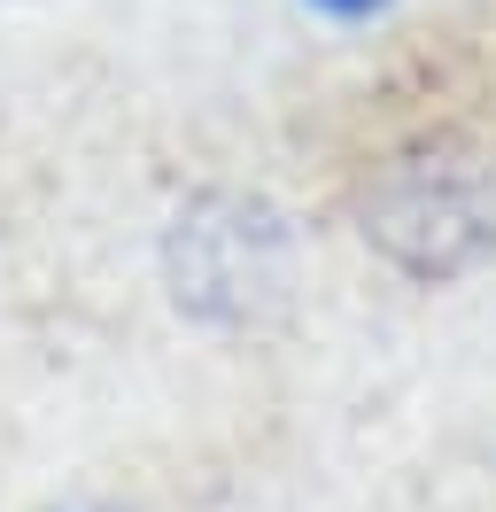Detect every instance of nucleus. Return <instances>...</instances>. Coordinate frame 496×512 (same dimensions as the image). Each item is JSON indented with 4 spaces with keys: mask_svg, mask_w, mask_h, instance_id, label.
Returning a JSON list of instances; mask_svg holds the SVG:
<instances>
[{
    "mask_svg": "<svg viewBox=\"0 0 496 512\" xmlns=\"http://www.w3.org/2000/svg\"><path fill=\"white\" fill-rule=\"evenodd\" d=\"M365 241L411 280H458L496 249V187L458 140L396 148L357 194Z\"/></svg>",
    "mask_w": 496,
    "mask_h": 512,
    "instance_id": "f257e3e1",
    "label": "nucleus"
},
{
    "mask_svg": "<svg viewBox=\"0 0 496 512\" xmlns=\"http://www.w3.org/2000/svg\"><path fill=\"white\" fill-rule=\"evenodd\" d=\"M163 280L202 326L264 319L287 295V218L264 194H194L163 233Z\"/></svg>",
    "mask_w": 496,
    "mask_h": 512,
    "instance_id": "f03ea898",
    "label": "nucleus"
},
{
    "mask_svg": "<svg viewBox=\"0 0 496 512\" xmlns=\"http://www.w3.org/2000/svg\"><path fill=\"white\" fill-rule=\"evenodd\" d=\"M303 8H318V16H334V24H357V16H372V8H388V0H303Z\"/></svg>",
    "mask_w": 496,
    "mask_h": 512,
    "instance_id": "7ed1b4c3",
    "label": "nucleus"
},
{
    "mask_svg": "<svg viewBox=\"0 0 496 512\" xmlns=\"http://www.w3.org/2000/svg\"><path fill=\"white\" fill-rule=\"evenodd\" d=\"M55 512H109V505H55Z\"/></svg>",
    "mask_w": 496,
    "mask_h": 512,
    "instance_id": "20e7f679",
    "label": "nucleus"
}]
</instances>
